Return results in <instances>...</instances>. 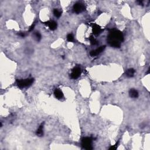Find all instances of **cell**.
Masks as SVG:
<instances>
[{"label":"cell","mask_w":150,"mask_h":150,"mask_svg":"<svg viewBox=\"0 0 150 150\" xmlns=\"http://www.w3.org/2000/svg\"><path fill=\"white\" fill-rule=\"evenodd\" d=\"M92 31L93 33L94 34V35H99L100 34L102 33V32L103 31V30L102 29V28L98 25H96V24H94L93 26V28H92Z\"/></svg>","instance_id":"cell-8"},{"label":"cell","mask_w":150,"mask_h":150,"mask_svg":"<svg viewBox=\"0 0 150 150\" xmlns=\"http://www.w3.org/2000/svg\"><path fill=\"white\" fill-rule=\"evenodd\" d=\"M43 124H41L36 131V135L39 137H42L43 135Z\"/></svg>","instance_id":"cell-12"},{"label":"cell","mask_w":150,"mask_h":150,"mask_svg":"<svg viewBox=\"0 0 150 150\" xmlns=\"http://www.w3.org/2000/svg\"><path fill=\"white\" fill-rule=\"evenodd\" d=\"M119 142H117L116 144L115 145H114V146H112L111 147H110L109 150H116L118 146H119Z\"/></svg>","instance_id":"cell-17"},{"label":"cell","mask_w":150,"mask_h":150,"mask_svg":"<svg viewBox=\"0 0 150 150\" xmlns=\"http://www.w3.org/2000/svg\"><path fill=\"white\" fill-rule=\"evenodd\" d=\"M73 11L76 14H79V13H81L83 11L85 10V7L83 4L80 3V2H77L76 3L73 5Z\"/></svg>","instance_id":"cell-5"},{"label":"cell","mask_w":150,"mask_h":150,"mask_svg":"<svg viewBox=\"0 0 150 150\" xmlns=\"http://www.w3.org/2000/svg\"><path fill=\"white\" fill-rule=\"evenodd\" d=\"M129 94L130 96L132 98H137L138 97V92L137 90L135 89H131L129 91Z\"/></svg>","instance_id":"cell-10"},{"label":"cell","mask_w":150,"mask_h":150,"mask_svg":"<svg viewBox=\"0 0 150 150\" xmlns=\"http://www.w3.org/2000/svg\"><path fill=\"white\" fill-rule=\"evenodd\" d=\"M35 23H34V24H32V26L30 27V31H32V30H34V27H35Z\"/></svg>","instance_id":"cell-18"},{"label":"cell","mask_w":150,"mask_h":150,"mask_svg":"<svg viewBox=\"0 0 150 150\" xmlns=\"http://www.w3.org/2000/svg\"><path fill=\"white\" fill-rule=\"evenodd\" d=\"M34 38L35 39L36 41H39L41 39V35L39 32H35L34 34Z\"/></svg>","instance_id":"cell-13"},{"label":"cell","mask_w":150,"mask_h":150,"mask_svg":"<svg viewBox=\"0 0 150 150\" xmlns=\"http://www.w3.org/2000/svg\"><path fill=\"white\" fill-rule=\"evenodd\" d=\"M53 14H54V15L56 17L59 18L61 16V12L59 9H54V10H53Z\"/></svg>","instance_id":"cell-14"},{"label":"cell","mask_w":150,"mask_h":150,"mask_svg":"<svg viewBox=\"0 0 150 150\" xmlns=\"http://www.w3.org/2000/svg\"><path fill=\"white\" fill-rule=\"evenodd\" d=\"M19 36H21V37L24 38V37H25V33H24V32H21V33H20V34H19Z\"/></svg>","instance_id":"cell-19"},{"label":"cell","mask_w":150,"mask_h":150,"mask_svg":"<svg viewBox=\"0 0 150 150\" xmlns=\"http://www.w3.org/2000/svg\"><path fill=\"white\" fill-rule=\"evenodd\" d=\"M45 24L48 26L50 30H55L57 28V26H58L57 23L54 21H50L46 22H45Z\"/></svg>","instance_id":"cell-7"},{"label":"cell","mask_w":150,"mask_h":150,"mask_svg":"<svg viewBox=\"0 0 150 150\" xmlns=\"http://www.w3.org/2000/svg\"><path fill=\"white\" fill-rule=\"evenodd\" d=\"M54 94L55 96L58 99H62V97H63V92H62L60 90L58 89L55 90Z\"/></svg>","instance_id":"cell-9"},{"label":"cell","mask_w":150,"mask_h":150,"mask_svg":"<svg viewBox=\"0 0 150 150\" xmlns=\"http://www.w3.org/2000/svg\"><path fill=\"white\" fill-rule=\"evenodd\" d=\"M135 71L134 69L133 68H131V69H128L126 71V76L128 77H133L134 75Z\"/></svg>","instance_id":"cell-11"},{"label":"cell","mask_w":150,"mask_h":150,"mask_svg":"<svg viewBox=\"0 0 150 150\" xmlns=\"http://www.w3.org/2000/svg\"><path fill=\"white\" fill-rule=\"evenodd\" d=\"M90 42H91V44L93 45H97V43H98V42L97 41V40H96L95 38H94L93 36H90Z\"/></svg>","instance_id":"cell-16"},{"label":"cell","mask_w":150,"mask_h":150,"mask_svg":"<svg viewBox=\"0 0 150 150\" xmlns=\"http://www.w3.org/2000/svg\"><path fill=\"white\" fill-rule=\"evenodd\" d=\"M81 146L84 149L87 150H92V139L89 137L83 138L81 140Z\"/></svg>","instance_id":"cell-3"},{"label":"cell","mask_w":150,"mask_h":150,"mask_svg":"<svg viewBox=\"0 0 150 150\" xmlns=\"http://www.w3.org/2000/svg\"><path fill=\"white\" fill-rule=\"evenodd\" d=\"M124 40V36L121 32L117 30H112L107 36V42L111 46L119 48L121 43Z\"/></svg>","instance_id":"cell-1"},{"label":"cell","mask_w":150,"mask_h":150,"mask_svg":"<svg viewBox=\"0 0 150 150\" xmlns=\"http://www.w3.org/2000/svg\"><path fill=\"white\" fill-rule=\"evenodd\" d=\"M106 46H102L100 47H99V48L96 49L95 50H93L90 52V54L91 56H96L98 55L99 54H100V53H102L103 51L105 49Z\"/></svg>","instance_id":"cell-6"},{"label":"cell","mask_w":150,"mask_h":150,"mask_svg":"<svg viewBox=\"0 0 150 150\" xmlns=\"http://www.w3.org/2000/svg\"><path fill=\"white\" fill-rule=\"evenodd\" d=\"M67 40H68L69 42H74L75 39H74L73 35L72 34H68V36H67Z\"/></svg>","instance_id":"cell-15"},{"label":"cell","mask_w":150,"mask_h":150,"mask_svg":"<svg viewBox=\"0 0 150 150\" xmlns=\"http://www.w3.org/2000/svg\"><path fill=\"white\" fill-rule=\"evenodd\" d=\"M34 82V79H21L17 80V85L19 88H24V87H29Z\"/></svg>","instance_id":"cell-2"},{"label":"cell","mask_w":150,"mask_h":150,"mask_svg":"<svg viewBox=\"0 0 150 150\" xmlns=\"http://www.w3.org/2000/svg\"><path fill=\"white\" fill-rule=\"evenodd\" d=\"M81 70L79 67H75L72 69L71 74H70V77L73 79H76L80 77L81 75Z\"/></svg>","instance_id":"cell-4"}]
</instances>
